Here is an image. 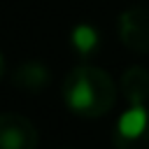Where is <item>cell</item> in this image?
I'll return each mask as SVG.
<instances>
[{
	"label": "cell",
	"mask_w": 149,
	"mask_h": 149,
	"mask_svg": "<svg viewBox=\"0 0 149 149\" xmlns=\"http://www.w3.org/2000/svg\"><path fill=\"white\" fill-rule=\"evenodd\" d=\"M14 81L21 84V86H28V88H40V86L47 81V70H44L40 63H28V65H23V68L16 72Z\"/></svg>",
	"instance_id": "5"
},
{
	"label": "cell",
	"mask_w": 149,
	"mask_h": 149,
	"mask_svg": "<svg viewBox=\"0 0 149 149\" xmlns=\"http://www.w3.org/2000/svg\"><path fill=\"white\" fill-rule=\"evenodd\" d=\"M119 37L133 51H149V9H126L119 19Z\"/></svg>",
	"instance_id": "2"
},
{
	"label": "cell",
	"mask_w": 149,
	"mask_h": 149,
	"mask_svg": "<svg viewBox=\"0 0 149 149\" xmlns=\"http://www.w3.org/2000/svg\"><path fill=\"white\" fill-rule=\"evenodd\" d=\"M114 95L116 88L109 74L91 65H79L70 70L63 84V98L68 107L84 116L105 114L114 105Z\"/></svg>",
	"instance_id": "1"
},
{
	"label": "cell",
	"mask_w": 149,
	"mask_h": 149,
	"mask_svg": "<svg viewBox=\"0 0 149 149\" xmlns=\"http://www.w3.org/2000/svg\"><path fill=\"white\" fill-rule=\"evenodd\" d=\"M37 130L21 114H0V149H35Z\"/></svg>",
	"instance_id": "3"
},
{
	"label": "cell",
	"mask_w": 149,
	"mask_h": 149,
	"mask_svg": "<svg viewBox=\"0 0 149 149\" xmlns=\"http://www.w3.org/2000/svg\"><path fill=\"white\" fill-rule=\"evenodd\" d=\"M119 149H149V130L137 137V140H130V142H116Z\"/></svg>",
	"instance_id": "7"
},
{
	"label": "cell",
	"mask_w": 149,
	"mask_h": 149,
	"mask_svg": "<svg viewBox=\"0 0 149 149\" xmlns=\"http://www.w3.org/2000/svg\"><path fill=\"white\" fill-rule=\"evenodd\" d=\"M126 98L130 100V105H142V100L149 93V72L142 68H130L123 74V84H121Z\"/></svg>",
	"instance_id": "4"
},
{
	"label": "cell",
	"mask_w": 149,
	"mask_h": 149,
	"mask_svg": "<svg viewBox=\"0 0 149 149\" xmlns=\"http://www.w3.org/2000/svg\"><path fill=\"white\" fill-rule=\"evenodd\" d=\"M72 44H74L77 51H81V54L93 51L95 44H98V33H95V28H91V26H77V28L72 30Z\"/></svg>",
	"instance_id": "6"
},
{
	"label": "cell",
	"mask_w": 149,
	"mask_h": 149,
	"mask_svg": "<svg viewBox=\"0 0 149 149\" xmlns=\"http://www.w3.org/2000/svg\"><path fill=\"white\" fill-rule=\"evenodd\" d=\"M0 72H2V56H0Z\"/></svg>",
	"instance_id": "8"
}]
</instances>
